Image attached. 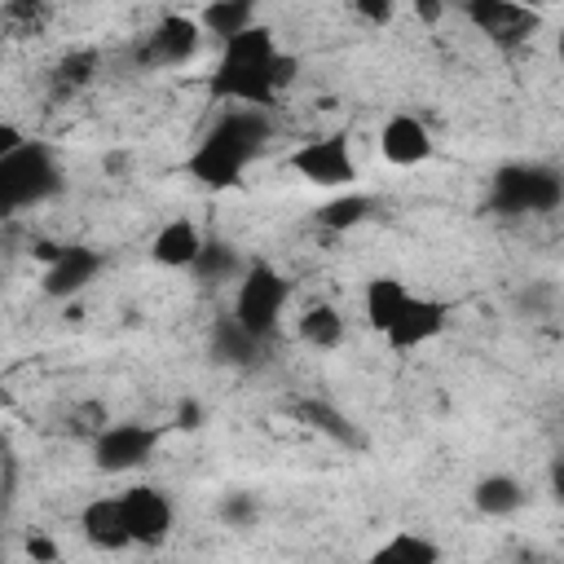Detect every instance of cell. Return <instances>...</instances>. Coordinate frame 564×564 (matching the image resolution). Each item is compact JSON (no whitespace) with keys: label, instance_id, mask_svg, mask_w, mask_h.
<instances>
[{"label":"cell","instance_id":"603a6c76","mask_svg":"<svg viewBox=\"0 0 564 564\" xmlns=\"http://www.w3.org/2000/svg\"><path fill=\"white\" fill-rule=\"evenodd\" d=\"M242 269H247V264H242L225 242H207V251H203V260H198L194 273H198V278H234V282H238Z\"/></svg>","mask_w":564,"mask_h":564},{"label":"cell","instance_id":"8fae6325","mask_svg":"<svg viewBox=\"0 0 564 564\" xmlns=\"http://www.w3.org/2000/svg\"><path fill=\"white\" fill-rule=\"evenodd\" d=\"M560 198H564V181L538 163L502 167L494 181V203L507 212H551Z\"/></svg>","mask_w":564,"mask_h":564},{"label":"cell","instance_id":"83f0119b","mask_svg":"<svg viewBox=\"0 0 564 564\" xmlns=\"http://www.w3.org/2000/svg\"><path fill=\"white\" fill-rule=\"evenodd\" d=\"M26 551H31V560H48V564L57 560V546H53L48 538H31V542H26Z\"/></svg>","mask_w":564,"mask_h":564},{"label":"cell","instance_id":"4316f807","mask_svg":"<svg viewBox=\"0 0 564 564\" xmlns=\"http://www.w3.org/2000/svg\"><path fill=\"white\" fill-rule=\"evenodd\" d=\"M225 516L251 520V516H256V507H251V498H247V494H238V498H229V502H225Z\"/></svg>","mask_w":564,"mask_h":564},{"label":"cell","instance_id":"d6986e66","mask_svg":"<svg viewBox=\"0 0 564 564\" xmlns=\"http://www.w3.org/2000/svg\"><path fill=\"white\" fill-rule=\"evenodd\" d=\"M366 564H445V551L423 529H392L370 546Z\"/></svg>","mask_w":564,"mask_h":564},{"label":"cell","instance_id":"44dd1931","mask_svg":"<svg viewBox=\"0 0 564 564\" xmlns=\"http://www.w3.org/2000/svg\"><path fill=\"white\" fill-rule=\"evenodd\" d=\"M375 198L370 194H352V189H344V194H335V198H326L317 212H313V220L326 229V234H344V229H357V225H366L370 216H375Z\"/></svg>","mask_w":564,"mask_h":564},{"label":"cell","instance_id":"8992f818","mask_svg":"<svg viewBox=\"0 0 564 564\" xmlns=\"http://www.w3.org/2000/svg\"><path fill=\"white\" fill-rule=\"evenodd\" d=\"M163 436H167L163 423H141V419L101 423L93 436V467L106 476H132L159 454Z\"/></svg>","mask_w":564,"mask_h":564},{"label":"cell","instance_id":"484cf974","mask_svg":"<svg viewBox=\"0 0 564 564\" xmlns=\"http://www.w3.org/2000/svg\"><path fill=\"white\" fill-rule=\"evenodd\" d=\"M546 485H551V498L564 507V458H555V463H551V471H546Z\"/></svg>","mask_w":564,"mask_h":564},{"label":"cell","instance_id":"5b68a950","mask_svg":"<svg viewBox=\"0 0 564 564\" xmlns=\"http://www.w3.org/2000/svg\"><path fill=\"white\" fill-rule=\"evenodd\" d=\"M286 167H291L304 185L326 189V194H344V189H352L357 176H361L348 132H317V137L300 141L295 150H286Z\"/></svg>","mask_w":564,"mask_h":564},{"label":"cell","instance_id":"d4e9b609","mask_svg":"<svg viewBox=\"0 0 564 564\" xmlns=\"http://www.w3.org/2000/svg\"><path fill=\"white\" fill-rule=\"evenodd\" d=\"M172 427H176V432H198V427H203V410H198V401H185V405L176 410Z\"/></svg>","mask_w":564,"mask_h":564},{"label":"cell","instance_id":"30bf717a","mask_svg":"<svg viewBox=\"0 0 564 564\" xmlns=\"http://www.w3.org/2000/svg\"><path fill=\"white\" fill-rule=\"evenodd\" d=\"M449 317H454V304H449V300H441V295H419V291H414V295L405 300V308L397 313V322L383 330V344H388L392 352L427 348V344H436V339L445 335Z\"/></svg>","mask_w":564,"mask_h":564},{"label":"cell","instance_id":"9a60e30c","mask_svg":"<svg viewBox=\"0 0 564 564\" xmlns=\"http://www.w3.org/2000/svg\"><path fill=\"white\" fill-rule=\"evenodd\" d=\"M79 538H84L93 551H101V555L132 551L119 494H97V498H88V502L79 507Z\"/></svg>","mask_w":564,"mask_h":564},{"label":"cell","instance_id":"5bb4252c","mask_svg":"<svg viewBox=\"0 0 564 564\" xmlns=\"http://www.w3.org/2000/svg\"><path fill=\"white\" fill-rule=\"evenodd\" d=\"M101 264H106V256L93 251V247H62V256L44 264L40 291L48 300H70V295H79V291H88L97 282Z\"/></svg>","mask_w":564,"mask_h":564},{"label":"cell","instance_id":"2e32d148","mask_svg":"<svg viewBox=\"0 0 564 564\" xmlns=\"http://www.w3.org/2000/svg\"><path fill=\"white\" fill-rule=\"evenodd\" d=\"M410 295H414V286H410L405 278H397V273H375V278L361 286V317H366V326L383 339V330L397 322V313L405 308Z\"/></svg>","mask_w":564,"mask_h":564},{"label":"cell","instance_id":"6da1fadb","mask_svg":"<svg viewBox=\"0 0 564 564\" xmlns=\"http://www.w3.org/2000/svg\"><path fill=\"white\" fill-rule=\"evenodd\" d=\"M295 79H300V57L282 48L269 22H260L247 35L216 44V62L207 70V97L220 110H273Z\"/></svg>","mask_w":564,"mask_h":564},{"label":"cell","instance_id":"f546056e","mask_svg":"<svg viewBox=\"0 0 564 564\" xmlns=\"http://www.w3.org/2000/svg\"><path fill=\"white\" fill-rule=\"evenodd\" d=\"M555 62H560V66H564V22H560V26H555Z\"/></svg>","mask_w":564,"mask_h":564},{"label":"cell","instance_id":"e0dca14e","mask_svg":"<svg viewBox=\"0 0 564 564\" xmlns=\"http://www.w3.org/2000/svg\"><path fill=\"white\" fill-rule=\"evenodd\" d=\"M529 502V489L520 476L511 471H485L476 485H471V507L485 516V520H511L520 516Z\"/></svg>","mask_w":564,"mask_h":564},{"label":"cell","instance_id":"ba28073f","mask_svg":"<svg viewBox=\"0 0 564 564\" xmlns=\"http://www.w3.org/2000/svg\"><path fill=\"white\" fill-rule=\"evenodd\" d=\"M494 48H520L542 31V9L516 0H467L458 9Z\"/></svg>","mask_w":564,"mask_h":564},{"label":"cell","instance_id":"4fadbf2b","mask_svg":"<svg viewBox=\"0 0 564 564\" xmlns=\"http://www.w3.org/2000/svg\"><path fill=\"white\" fill-rule=\"evenodd\" d=\"M203 251H207V238H203V229L189 216L163 220L154 229V238H150V260L159 269H172V273H194L198 260H203Z\"/></svg>","mask_w":564,"mask_h":564},{"label":"cell","instance_id":"3957f363","mask_svg":"<svg viewBox=\"0 0 564 564\" xmlns=\"http://www.w3.org/2000/svg\"><path fill=\"white\" fill-rule=\"evenodd\" d=\"M62 194V159L48 141H26L13 154H0V207L4 216H22Z\"/></svg>","mask_w":564,"mask_h":564},{"label":"cell","instance_id":"52a82bcc","mask_svg":"<svg viewBox=\"0 0 564 564\" xmlns=\"http://www.w3.org/2000/svg\"><path fill=\"white\" fill-rule=\"evenodd\" d=\"M119 507H123V524H128V538H132V551H159L172 529H176V507H172V494L154 480H128L119 489Z\"/></svg>","mask_w":564,"mask_h":564},{"label":"cell","instance_id":"ffe728a7","mask_svg":"<svg viewBox=\"0 0 564 564\" xmlns=\"http://www.w3.org/2000/svg\"><path fill=\"white\" fill-rule=\"evenodd\" d=\"M260 22H264V18H260V9H256L251 0H212V4L198 9V26H203V35L216 40V44L238 40V35H247V31L260 26Z\"/></svg>","mask_w":564,"mask_h":564},{"label":"cell","instance_id":"9c48e42d","mask_svg":"<svg viewBox=\"0 0 564 564\" xmlns=\"http://www.w3.org/2000/svg\"><path fill=\"white\" fill-rule=\"evenodd\" d=\"M203 44H207V35L198 26V13H163L141 40V62L154 70H176V66L194 62Z\"/></svg>","mask_w":564,"mask_h":564},{"label":"cell","instance_id":"ac0fdd59","mask_svg":"<svg viewBox=\"0 0 564 564\" xmlns=\"http://www.w3.org/2000/svg\"><path fill=\"white\" fill-rule=\"evenodd\" d=\"M295 339L313 352H335L344 339H348V317L339 304L330 300H317V304H304L300 317H295Z\"/></svg>","mask_w":564,"mask_h":564},{"label":"cell","instance_id":"277c9868","mask_svg":"<svg viewBox=\"0 0 564 564\" xmlns=\"http://www.w3.org/2000/svg\"><path fill=\"white\" fill-rule=\"evenodd\" d=\"M291 304V282L278 264L269 260H247L242 278L234 282V300H229V317L256 339L269 344L282 326V313Z\"/></svg>","mask_w":564,"mask_h":564},{"label":"cell","instance_id":"7c38bea8","mask_svg":"<svg viewBox=\"0 0 564 564\" xmlns=\"http://www.w3.org/2000/svg\"><path fill=\"white\" fill-rule=\"evenodd\" d=\"M375 145H379V159H383L388 167H401V172L423 167V163L436 154L432 128H427L419 115H410V110L388 115V119L379 123V132H375Z\"/></svg>","mask_w":564,"mask_h":564},{"label":"cell","instance_id":"f1b7e54d","mask_svg":"<svg viewBox=\"0 0 564 564\" xmlns=\"http://www.w3.org/2000/svg\"><path fill=\"white\" fill-rule=\"evenodd\" d=\"M414 18L419 22H441L445 18V4H432V0L427 4H414Z\"/></svg>","mask_w":564,"mask_h":564},{"label":"cell","instance_id":"7a4b0ae2","mask_svg":"<svg viewBox=\"0 0 564 564\" xmlns=\"http://www.w3.org/2000/svg\"><path fill=\"white\" fill-rule=\"evenodd\" d=\"M269 141H273V110H220L185 154L181 172L212 194L234 189L269 150Z\"/></svg>","mask_w":564,"mask_h":564},{"label":"cell","instance_id":"7402d4cb","mask_svg":"<svg viewBox=\"0 0 564 564\" xmlns=\"http://www.w3.org/2000/svg\"><path fill=\"white\" fill-rule=\"evenodd\" d=\"M260 344L234 322V317H225L220 326H216V352L225 357V361H251V352H256Z\"/></svg>","mask_w":564,"mask_h":564},{"label":"cell","instance_id":"cb8c5ba5","mask_svg":"<svg viewBox=\"0 0 564 564\" xmlns=\"http://www.w3.org/2000/svg\"><path fill=\"white\" fill-rule=\"evenodd\" d=\"M352 18L375 22V26H388V22L397 18V4H392V0H357V4H352Z\"/></svg>","mask_w":564,"mask_h":564}]
</instances>
